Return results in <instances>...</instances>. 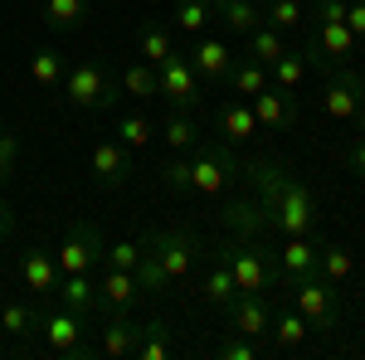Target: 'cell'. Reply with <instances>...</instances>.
Returning a JSON list of instances; mask_svg holds the SVG:
<instances>
[{
  "label": "cell",
  "instance_id": "obj_33",
  "mask_svg": "<svg viewBox=\"0 0 365 360\" xmlns=\"http://www.w3.org/2000/svg\"><path fill=\"white\" fill-rule=\"evenodd\" d=\"M137 54L146 58V63H161V58L175 54V44H170V34L156 20H146V25H137Z\"/></svg>",
  "mask_w": 365,
  "mask_h": 360
},
{
  "label": "cell",
  "instance_id": "obj_9",
  "mask_svg": "<svg viewBox=\"0 0 365 360\" xmlns=\"http://www.w3.org/2000/svg\"><path fill=\"white\" fill-rule=\"evenodd\" d=\"M225 317H229V331L234 336H249V341L273 351V341H268V331H273V302H268V292H234Z\"/></svg>",
  "mask_w": 365,
  "mask_h": 360
},
{
  "label": "cell",
  "instance_id": "obj_6",
  "mask_svg": "<svg viewBox=\"0 0 365 360\" xmlns=\"http://www.w3.org/2000/svg\"><path fill=\"white\" fill-rule=\"evenodd\" d=\"M156 78H161V98L170 103V112H200L205 93H200V73H195V63H190V54L175 49L170 58H161Z\"/></svg>",
  "mask_w": 365,
  "mask_h": 360
},
{
  "label": "cell",
  "instance_id": "obj_49",
  "mask_svg": "<svg viewBox=\"0 0 365 360\" xmlns=\"http://www.w3.org/2000/svg\"><path fill=\"white\" fill-rule=\"evenodd\" d=\"M297 5H302V10H307V5H312V0H297Z\"/></svg>",
  "mask_w": 365,
  "mask_h": 360
},
{
  "label": "cell",
  "instance_id": "obj_15",
  "mask_svg": "<svg viewBox=\"0 0 365 360\" xmlns=\"http://www.w3.org/2000/svg\"><path fill=\"white\" fill-rule=\"evenodd\" d=\"M278 273L297 287V282H312V277H322L317 268V239L312 234H292V239H282L278 249Z\"/></svg>",
  "mask_w": 365,
  "mask_h": 360
},
{
  "label": "cell",
  "instance_id": "obj_2",
  "mask_svg": "<svg viewBox=\"0 0 365 360\" xmlns=\"http://www.w3.org/2000/svg\"><path fill=\"white\" fill-rule=\"evenodd\" d=\"M141 249L161 263L166 282L175 287V282H185V277L195 273V263L210 253V244H205L200 234H190V229H161V234H146V239H141Z\"/></svg>",
  "mask_w": 365,
  "mask_h": 360
},
{
  "label": "cell",
  "instance_id": "obj_8",
  "mask_svg": "<svg viewBox=\"0 0 365 360\" xmlns=\"http://www.w3.org/2000/svg\"><path fill=\"white\" fill-rule=\"evenodd\" d=\"M322 112L331 117V122H365V78L356 68H336L327 88H322Z\"/></svg>",
  "mask_w": 365,
  "mask_h": 360
},
{
  "label": "cell",
  "instance_id": "obj_46",
  "mask_svg": "<svg viewBox=\"0 0 365 360\" xmlns=\"http://www.w3.org/2000/svg\"><path fill=\"white\" fill-rule=\"evenodd\" d=\"M346 166H351V170H356V175L365 180V132L351 141V151H346Z\"/></svg>",
  "mask_w": 365,
  "mask_h": 360
},
{
  "label": "cell",
  "instance_id": "obj_24",
  "mask_svg": "<svg viewBox=\"0 0 365 360\" xmlns=\"http://www.w3.org/2000/svg\"><path fill=\"white\" fill-rule=\"evenodd\" d=\"M307 317L292 307V312H273V331H268V341H273V351H302L307 346Z\"/></svg>",
  "mask_w": 365,
  "mask_h": 360
},
{
  "label": "cell",
  "instance_id": "obj_47",
  "mask_svg": "<svg viewBox=\"0 0 365 360\" xmlns=\"http://www.w3.org/2000/svg\"><path fill=\"white\" fill-rule=\"evenodd\" d=\"M10 234H15V210H10V205L0 200V244H5Z\"/></svg>",
  "mask_w": 365,
  "mask_h": 360
},
{
  "label": "cell",
  "instance_id": "obj_26",
  "mask_svg": "<svg viewBox=\"0 0 365 360\" xmlns=\"http://www.w3.org/2000/svg\"><path fill=\"white\" fill-rule=\"evenodd\" d=\"M244 54L258 58L263 68H273V63L287 54V44H282V29H273L268 20H263V25L253 29V34H244Z\"/></svg>",
  "mask_w": 365,
  "mask_h": 360
},
{
  "label": "cell",
  "instance_id": "obj_22",
  "mask_svg": "<svg viewBox=\"0 0 365 360\" xmlns=\"http://www.w3.org/2000/svg\"><path fill=\"white\" fill-rule=\"evenodd\" d=\"M170 331H175V326H170L166 317H151V322H141L137 351H132V356H137V360H170V351H175Z\"/></svg>",
  "mask_w": 365,
  "mask_h": 360
},
{
  "label": "cell",
  "instance_id": "obj_31",
  "mask_svg": "<svg viewBox=\"0 0 365 360\" xmlns=\"http://www.w3.org/2000/svg\"><path fill=\"white\" fill-rule=\"evenodd\" d=\"M220 127H225V141H249V137L263 132V127H258V117H253V108L244 103V98H234V103L220 112Z\"/></svg>",
  "mask_w": 365,
  "mask_h": 360
},
{
  "label": "cell",
  "instance_id": "obj_20",
  "mask_svg": "<svg viewBox=\"0 0 365 360\" xmlns=\"http://www.w3.org/2000/svg\"><path fill=\"white\" fill-rule=\"evenodd\" d=\"M210 253H215V263H210V273H205V282H200V292H205V302H210V307H229L239 287H234V273H229L225 244H210Z\"/></svg>",
  "mask_w": 365,
  "mask_h": 360
},
{
  "label": "cell",
  "instance_id": "obj_7",
  "mask_svg": "<svg viewBox=\"0 0 365 360\" xmlns=\"http://www.w3.org/2000/svg\"><path fill=\"white\" fill-rule=\"evenodd\" d=\"M88 317H78V312H68V307H44V317H39V336H44V346L54 351V356L63 360H83L93 356V346L83 341V326Z\"/></svg>",
  "mask_w": 365,
  "mask_h": 360
},
{
  "label": "cell",
  "instance_id": "obj_45",
  "mask_svg": "<svg viewBox=\"0 0 365 360\" xmlns=\"http://www.w3.org/2000/svg\"><path fill=\"white\" fill-rule=\"evenodd\" d=\"M346 25L356 34V44H365V0H351V5H346Z\"/></svg>",
  "mask_w": 365,
  "mask_h": 360
},
{
  "label": "cell",
  "instance_id": "obj_11",
  "mask_svg": "<svg viewBox=\"0 0 365 360\" xmlns=\"http://www.w3.org/2000/svg\"><path fill=\"white\" fill-rule=\"evenodd\" d=\"M297 312L307 317V326H312V331H336V322H341L336 282H327V277L297 282Z\"/></svg>",
  "mask_w": 365,
  "mask_h": 360
},
{
  "label": "cell",
  "instance_id": "obj_25",
  "mask_svg": "<svg viewBox=\"0 0 365 360\" xmlns=\"http://www.w3.org/2000/svg\"><path fill=\"white\" fill-rule=\"evenodd\" d=\"M268 83H273L268 68H263L258 58H249V54L234 58V68H229V78H225V88H234V98H253V93H263Z\"/></svg>",
  "mask_w": 365,
  "mask_h": 360
},
{
  "label": "cell",
  "instance_id": "obj_5",
  "mask_svg": "<svg viewBox=\"0 0 365 360\" xmlns=\"http://www.w3.org/2000/svg\"><path fill=\"white\" fill-rule=\"evenodd\" d=\"M225 258H229V273H234V287L239 292H268L278 282V258L268 249H258L253 239L244 244H225Z\"/></svg>",
  "mask_w": 365,
  "mask_h": 360
},
{
  "label": "cell",
  "instance_id": "obj_16",
  "mask_svg": "<svg viewBox=\"0 0 365 360\" xmlns=\"http://www.w3.org/2000/svg\"><path fill=\"white\" fill-rule=\"evenodd\" d=\"M141 302V287L132 268H103L98 277V312H132Z\"/></svg>",
  "mask_w": 365,
  "mask_h": 360
},
{
  "label": "cell",
  "instance_id": "obj_10",
  "mask_svg": "<svg viewBox=\"0 0 365 360\" xmlns=\"http://www.w3.org/2000/svg\"><path fill=\"white\" fill-rule=\"evenodd\" d=\"M103 249H108L103 229L83 220V224H68V234H63V244L54 249V258H58L63 273H93V263H103Z\"/></svg>",
  "mask_w": 365,
  "mask_h": 360
},
{
  "label": "cell",
  "instance_id": "obj_18",
  "mask_svg": "<svg viewBox=\"0 0 365 360\" xmlns=\"http://www.w3.org/2000/svg\"><path fill=\"white\" fill-rule=\"evenodd\" d=\"M98 356H113V360H122V356H132L137 351V331H141V322H132V312H108V322L98 326Z\"/></svg>",
  "mask_w": 365,
  "mask_h": 360
},
{
  "label": "cell",
  "instance_id": "obj_42",
  "mask_svg": "<svg viewBox=\"0 0 365 360\" xmlns=\"http://www.w3.org/2000/svg\"><path fill=\"white\" fill-rule=\"evenodd\" d=\"M15 156H20V137H15V132L0 122V185L15 175Z\"/></svg>",
  "mask_w": 365,
  "mask_h": 360
},
{
  "label": "cell",
  "instance_id": "obj_12",
  "mask_svg": "<svg viewBox=\"0 0 365 360\" xmlns=\"http://www.w3.org/2000/svg\"><path fill=\"white\" fill-rule=\"evenodd\" d=\"M88 166H93V180H98L103 190H122V185L132 180V146H122L117 137L93 141V156H88Z\"/></svg>",
  "mask_w": 365,
  "mask_h": 360
},
{
  "label": "cell",
  "instance_id": "obj_30",
  "mask_svg": "<svg viewBox=\"0 0 365 360\" xmlns=\"http://www.w3.org/2000/svg\"><path fill=\"white\" fill-rule=\"evenodd\" d=\"M225 224L239 234V239H253V234L268 229L263 210H258V200H229V205H225Z\"/></svg>",
  "mask_w": 365,
  "mask_h": 360
},
{
  "label": "cell",
  "instance_id": "obj_1",
  "mask_svg": "<svg viewBox=\"0 0 365 360\" xmlns=\"http://www.w3.org/2000/svg\"><path fill=\"white\" fill-rule=\"evenodd\" d=\"M244 175L253 180V200H258V210H263V220L268 229H278L282 239H292V234H317V200L312 190L302 185V175L287 166V161H273V156H253Z\"/></svg>",
  "mask_w": 365,
  "mask_h": 360
},
{
  "label": "cell",
  "instance_id": "obj_14",
  "mask_svg": "<svg viewBox=\"0 0 365 360\" xmlns=\"http://www.w3.org/2000/svg\"><path fill=\"white\" fill-rule=\"evenodd\" d=\"M253 108V117H258V127L263 132H282V127H292L297 122V93H282V88H263V93H253V98H244Z\"/></svg>",
  "mask_w": 365,
  "mask_h": 360
},
{
  "label": "cell",
  "instance_id": "obj_13",
  "mask_svg": "<svg viewBox=\"0 0 365 360\" xmlns=\"http://www.w3.org/2000/svg\"><path fill=\"white\" fill-rule=\"evenodd\" d=\"M234 58H239V54L229 49V39H220V34H200L195 44H190V63H195L200 83H220V88H225Z\"/></svg>",
  "mask_w": 365,
  "mask_h": 360
},
{
  "label": "cell",
  "instance_id": "obj_40",
  "mask_svg": "<svg viewBox=\"0 0 365 360\" xmlns=\"http://www.w3.org/2000/svg\"><path fill=\"white\" fill-rule=\"evenodd\" d=\"M137 258H141V239H122V244L103 249V268H137Z\"/></svg>",
  "mask_w": 365,
  "mask_h": 360
},
{
  "label": "cell",
  "instance_id": "obj_21",
  "mask_svg": "<svg viewBox=\"0 0 365 360\" xmlns=\"http://www.w3.org/2000/svg\"><path fill=\"white\" fill-rule=\"evenodd\" d=\"M54 297H58V307H68V312H78V317H93V312H98V282L88 273H63Z\"/></svg>",
  "mask_w": 365,
  "mask_h": 360
},
{
  "label": "cell",
  "instance_id": "obj_37",
  "mask_svg": "<svg viewBox=\"0 0 365 360\" xmlns=\"http://www.w3.org/2000/svg\"><path fill=\"white\" fill-rule=\"evenodd\" d=\"M117 141L132 146V151H137V146H151V141H156V122L141 117V112H122V117H117Z\"/></svg>",
  "mask_w": 365,
  "mask_h": 360
},
{
  "label": "cell",
  "instance_id": "obj_27",
  "mask_svg": "<svg viewBox=\"0 0 365 360\" xmlns=\"http://www.w3.org/2000/svg\"><path fill=\"white\" fill-rule=\"evenodd\" d=\"M44 317V297L39 302H5L0 307V331L5 336H34Z\"/></svg>",
  "mask_w": 365,
  "mask_h": 360
},
{
  "label": "cell",
  "instance_id": "obj_38",
  "mask_svg": "<svg viewBox=\"0 0 365 360\" xmlns=\"http://www.w3.org/2000/svg\"><path fill=\"white\" fill-rule=\"evenodd\" d=\"M268 78H273V88H282V93H297V88H302V78H307V58L287 49V54L268 68Z\"/></svg>",
  "mask_w": 365,
  "mask_h": 360
},
{
  "label": "cell",
  "instance_id": "obj_39",
  "mask_svg": "<svg viewBox=\"0 0 365 360\" xmlns=\"http://www.w3.org/2000/svg\"><path fill=\"white\" fill-rule=\"evenodd\" d=\"M132 273H137L141 297H166V292H170V282H166V273H161V263H156L146 249H141V258H137V268H132Z\"/></svg>",
  "mask_w": 365,
  "mask_h": 360
},
{
  "label": "cell",
  "instance_id": "obj_4",
  "mask_svg": "<svg viewBox=\"0 0 365 360\" xmlns=\"http://www.w3.org/2000/svg\"><path fill=\"white\" fill-rule=\"evenodd\" d=\"M63 98H68L73 108H117L122 88H117V78L103 63L83 58V63H73V68L63 73Z\"/></svg>",
  "mask_w": 365,
  "mask_h": 360
},
{
  "label": "cell",
  "instance_id": "obj_19",
  "mask_svg": "<svg viewBox=\"0 0 365 360\" xmlns=\"http://www.w3.org/2000/svg\"><path fill=\"white\" fill-rule=\"evenodd\" d=\"M307 44L327 58V63H351V54H356V34H351V25H346V20L317 25V39H307Z\"/></svg>",
  "mask_w": 365,
  "mask_h": 360
},
{
  "label": "cell",
  "instance_id": "obj_29",
  "mask_svg": "<svg viewBox=\"0 0 365 360\" xmlns=\"http://www.w3.org/2000/svg\"><path fill=\"white\" fill-rule=\"evenodd\" d=\"M156 132H161V141H166L170 151H195L200 146V122L190 117V112H170Z\"/></svg>",
  "mask_w": 365,
  "mask_h": 360
},
{
  "label": "cell",
  "instance_id": "obj_41",
  "mask_svg": "<svg viewBox=\"0 0 365 360\" xmlns=\"http://www.w3.org/2000/svg\"><path fill=\"white\" fill-rule=\"evenodd\" d=\"M268 25L273 29H297L302 25V5H297V0H268Z\"/></svg>",
  "mask_w": 365,
  "mask_h": 360
},
{
  "label": "cell",
  "instance_id": "obj_3",
  "mask_svg": "<svg viewBox=\"0 0 365 360\" xmlns=\"http://www.w3.org/2000/svg\"><path fill=\"white\" fill-rule=\"evenodd\" d=\"M244 175V166L234 161L229 146H195L190 151V175H185V195H205V200H220V195Z\"/></svg>",
  "mask_w": 365,
  "mask_h": 360
},
{
  "label": "cell",
  "instance_id": "obj_35",
  "mask_svg": "<svg viewBox=\"0 0 365 360\" xmlns=\"http://www.w3.org/2000/svg\"><path fill=\"white\" fill-rule=\"evenodd\" d=\"M39 15L49 29H78L88 20V0H44Z\"/></svg>",
  "mask_w": 365,
  "mask_h": 360
},
{
  "label": "cell",
  "instance_id": "obj_34",
  "mask_svg": "<svg viewBox=\"0 0 365 360\" xmlns=\"http://www.w3.org/2000/svg\"><path fill=\"white\" fill-rule=\"evenodd\" d=\"M210 15H215L210 0H175V29L190 34V39H200V34L210 29Z\"/></svg>",
  "mask_w": 365,
  "mask_h": 360
},
{
  "label": "cell",
  "instance_id": "obj_28",
  "mask_svg": "<svg viewBox=\"0 0 365 360\" xmlns=\"http://www.w3.org/2000/svg\"><path fill=\"white\" fill-rule=\"evenodd\" d=\"M210 5H215V15L229 25V34H253V29L263 25V10L253 0H210Z\"/></svg>",
  "mask_w": 365,
  "mask_h": 360
},
{
  "label": "cell",
  "instance_id": "obj_23",
  "mask_svg": "<svg viewBox=\"0 0 365 360\" xmlns=\"http://www.w3.org/2000/svg\"><path fill=\"white\" fill-rule=\"evenodd\" d=\"M117 88L127 93V98H137V103H156L161 98V78H156V63H127L122 73H117Z\"/></svg>",
  "mask_w": 365,
  "mask_h": 360
},
{
  "label": "cell",
  "instance_id": "obj_17",
  "mask_svg": "<svg viewBox=\"0 0 365 360\" xmlns=\"http://www.w3.org/2000/svg\"><path fill=\"white\" fill-rule=\"evenodd\" d=\"M58 277H63V268H58L54 253L29 249L25 258H20V282H25L34 297H54V292H58Z\"/></svg>",
  "mask_w": 365,
  "mask_h": 360
},
{
  "label": "cell",
  "instance_id": "obj_36",
  "mask_svg": "<svg viewBox=\"0 0 365 360\" xmlns=\"http://www.w3.org/2000/svg\"><path fill=\"white\" fill-rule=\"evenodd\" d=\"M63 73H68V63L58 49H39V54L29 58V78L39 88H63Z\"/></svg>",
  "mask_w": 365,
  "mask_h": 360
},
{
  "label": "cell",
  "instance_id": "obj_32",
  "mask_svg": "<svg viewBox=\"0 0 365 360\" xmlns=\"http://www.w3.org/2000/svg\"><path fill=\"white\" fill-rule=\"evenodd\" d=\"M317 268L327 282H346V277L356 273V258L341 249V244H327V239H317Z\"/></svg>",
  "mask_w": 365,
  "mask_h": 360
},
{
  "label": "cell",
  "instance_id": "obj_48",
  "mask_svg": "<svg viewBox=\"0 0 365 360\" xmlns=\"http://www.w3.org/2000/svg\"><path fill=\"white\" fill-rule=\"evenodd\" d=\"M253 5H258V10H263V5H268V0H253Z\"/></svg>",
  "mask_w": 365,
  "mask_h": 360
},
{
  "label": "cell",
  "instance_id": "obj_44",
  "mask_svg": "<svg viewBox=\"0 0 365 360\" xmlns=\"http://www.w3.org/2000/svg\"><path fill=\"white\" fill-rule=\"evenodd\" d=\"M312 25H331V20H346V0H312Z\"/></svg>",
  "mask_w": 365,
  "mask_h": 360
},
{
  "label": "cell",
  "instance_id": "obj_43",
  "mask_svg": "<svg viewBox=\"0 0 365 360\" xmlns=\"http://www.w3.org/2000/svg\"><path fill=\"white\" fill-rule=\"evenodd\" d=\"M263 351H268V346H258V341H249V336H234V331H229V341L220 346L225 360H258Z\"/></svg>",
  "mask_w": 365,
  "mask_h": 360
}]
</instances>
